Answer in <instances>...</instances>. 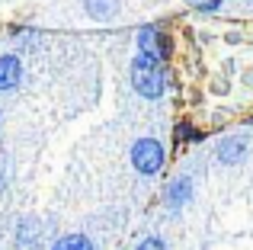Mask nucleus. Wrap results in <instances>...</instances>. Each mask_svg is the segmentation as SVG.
<instances>
[{"label":"nucleus","instance_id":"obj_1","mask_svg":"<svg viewBox=\"0 0 253 250\" xmlns=\"http://www.w3.org/2000/svg\"><path fill=\"white\" fill-rule=\"evenodd\" d=\"M131 87L144 96V100H161L167 90V68L161 58L138 51V58L131 61Z\"/></svg>","mask_w":253,"mask_h":250},{"label":"nucleus","instance_id":"obj_2","mask_svg":"<svg viewBox=\"0 0 253 250\" xmlns=\"http://www.w3.org/2000/svg\"><path fill=\"white\" fill-rule=\"evenodd\" d=\"M164 157H167V151H164V144L157 141V138H138V141L131 144V167L141 176L161 173Z\"/></svg>","mask_w":253,"mask_h":250},{"label":"nucleus","instance_id":"obj_3","mask_svg":"<svg viewBox=\"0 0 253 250\" xmlns=\"http://www.w3.org/2000/svg\"><path fill=\"white\" fill-rule=\"evenodd\" d=\"M138 51H144V55H154V58H161V61H167L170 51H173V39H170L164 29H157V26H144V29L138 32Z\"/></svg>","mask_w":253,"mask_h":250},{"label":"nucleus","instance_id":"obj_4","mask_svg":"<svg viewBox=\"0 0 253 250\" xmlns=\"http://www.w3.org/2000/svg\"><path fill=\"white\" fill-rule=\"evenodd\" d=\"M23 81V61L16 55H0V93L19 87Z\"/></svg>","mask_w":253,"mask_h":250},{"label":"nucleus","instance_id":"obj_5","mask_svg":"<svg viewBox=\"0 0 253 250\" xmlns=\"http://www.w3.org/2000/svg\"><path fill=\"white\" fill-rule=\"evenodd\" d=\"M164 196H167L164 202H167L170 208H183L186 202H189V196H192V180H189V176H176V180L167 186Z\"/></svg>","mask_w":253,"mask_h":250},{"label":"nucleus","instance_id":"obj_6","mask_svg":"<svg viewBox=\"0 0 253 250\" xmlns=\"http://www.w3.org/2000/svg\"><path fill=\"white\" fill-rule=\"evenodd\" d=\"M244 154H247L244 138H221V144H218V161L221 164H237Z\"/></svg>","mask_w":253,"mask_h":250},{"label":"nucleus","instance_id":"obj_7","mask_svg":"<svg viewBox=\"0 0 253 250\" xmlns=\"http://www.w3.org/2000/svg\"><path fill=\"white\" fill-rule=\"evenodd\" d=\"M86 13H90L93 19H99V23H109V19L119 16V0H84Z\"/></svg>","mask_w":253,"mask_h":250},{"label":"nucleus","instance_id":"obj_8","mask_svg":"<svg viewBox=\"0 0 253 250\" xmlns=\"http://www.w3.org/2000/svg\"><path fill=\"white\" fill-rule=\"evenodd\" d=\"M51 250H93L90 238H84V234H64V238H58Z\"/></svg>","mask_w":253,"mask_h":250},{"label":"nucleus","instance_id":"obj_9","mask_svg":"<svg viewBox=\"0 0 253 250\" xmlns=\"http://www.w3.org/2000/svg\"><path fill=\"white\" fill-rule=\"evenodd\" d=\"M176 141L183 144V141H202V131H196L189 122H183V125H176Z\"/></svg>","mask_w":253,"mask_h":250},{"label":"nucleus","instance_id":"obj_10","mask_svg":"<svg viewBox=\"0 0 253 250\" xmlns=\"http://www.w3.org/2000/svg\"><path fill=\"white\" fill-rule=\"evenodd\" d=\"M135 250H167V244H164L161 238H144L141 244H138Z\"/></svg>","mask_w":253,"mask_h":250},{"label":"nucleus","instance_id":"obj_11","mask_svg":"<svg viewBox=\"0 0 253 250\" xmlns=\"http://www.w3.org/2000/svg\"><path fill=\"white\" fill-rule=\"evenodd\" d=\"M192 6H199L202 13H215L218 6H221V0H189Z\"/></svg>","mask_w":253,"mask_h":250}]
</instances>
